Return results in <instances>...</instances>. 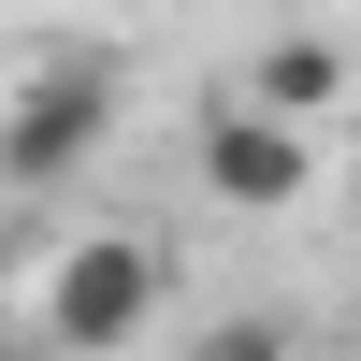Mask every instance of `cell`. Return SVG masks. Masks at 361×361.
<instances>
[{
	"instance_id": "7a4b0ae2",
	"label": "cell",
	"mask_w": 361,
	"mask_h": 361,
	"mask_svg": "<svg viewBox=\"0 0 361 361\" xmlns=\"http://www.w3.org/2000/svg\"><path fill=\"white\" fill-rule=\"evenodd\" d=\"M159 289H173V260L145 246V231H73V246L29 275V333H44V361H116L159 318Z\"/></svg>"
},
{
	"instance_id": "3957f363",
	"label": "cell",
	"mask_w": 361,
	"mask_h": 361,
	"mask_svg": "<svg viewBox=\"0 0 361 361\" xmlns=\"http://www.w3.org/2000/svg\"><path fill=\"white\" fill-rule=\"evenodd\" d=\"M304 188H318V130L231 87V102L202 116V202H231V217H289Z\"/></svg>"
},
{
	"instance_id": "6da1fadb",
	"label": "cell",
	"mask_w": 361,
	"mask_h": 361,
	"mask_svg": "<svg viewBox=\"0 0 361 361\" xmlns=\"http://www.w3.org/2000/svg\"><path fill=\"white\" fill-rule=\"evenodd\" d=\"M102 145H116V58L102 44H44L15 87H0V188H15V202L73 188Z\"/></svg>"
},
{
	"instance_id": "8992f818",
	"label": "cell",
	"mask_w": 361,
	"mask_h": 361,
	"mask_svg": "<svg viewBox=\"0 0 361 361\" xmlns=\"http://www.w3.org/2000/svg\"><path fill=\"white\" fill-rule=\"evenodd\" d=\"M0 361H44V333L15 318V289H0Z\"/></svg>"
},
{
	"instance_id": "5b68a950",
	"label": "cell",
	"mask_w": 361,
	"mask_h": 361,
	"mask_svg": "<svg viewBox=\"0 0 361 361\" xmlns=\"http://www.w3.org/2000/svg\"><path fill=\"white\" fill-rule=\"evenodd\" d=\"M188 361H304V333H289V318H217Z\"/></svg>"
},
{
	"instance_id": "277c9868",
	"label": "cell",
	"mask_w": 361,
	"mask_h": 361,
	"mask_svg": "<svg viewBox=\"0 0 361 361\" xmlns=\"http://www.w3.org/2000/svg\"><path fill=\"white\" fill-rule=\"evenodd\" d=\"M347 87H361V58L333 44V29H275V44L246 58V102L304 116V130H333V116H347Z\"/></svg>"
}]
</instances>
